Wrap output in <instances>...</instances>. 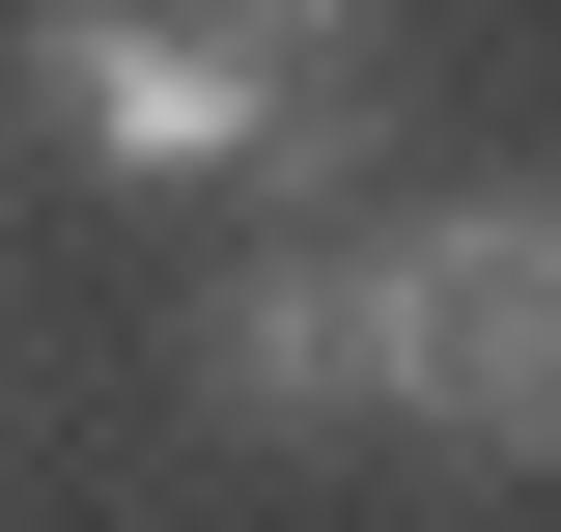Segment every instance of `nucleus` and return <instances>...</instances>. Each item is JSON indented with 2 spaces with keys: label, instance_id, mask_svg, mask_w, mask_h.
<instances>
[{
  "label": "nucleus",
  "instance_id": "nucleus-1",
  "mask_svg": "<svg viewBox=\"0 0 561 532\" xmlns=\"http://www.w3.org/2000/svg\"><path fill=\"white\" fill-rule=\"evenodd\" d=\"M28 84L84 113V169H337L365 140V84H280L253 28H169V0H57Z\"/></svg>",
  "mask_w": 561,
  "mask_h": 532
},
{
  "label": "nucleus",
  "instance_id": "nucleus-2",
  "mask_svg": "<svg viewBox=\"0 0 561 532\" xmlns=\"http://www.w3.org/2000/svg\"><path fill=\"white\" fill-rule=\"evenodd\" d=\"M393 393L478 420V449H561V197H449V224H393Z\"/></svg>",
  "mask_w": 561,
  "mask_h": 532
},
{
  "label": "nucleus",
  "instance_id": "nucleus-3",
  "mask_svg": "<svg viewBox=\"0 0 561 532\" xmlns=\"http://www.w3.org/2000/svg\"><path fill=\"white\" fill-rule=\"evenodd\" d=\"M197 365H225L253 420H337V393H393V224H337V253H253Z\"/></svg>",
  "mask_w": 561,
  "mask_h": 532
},
{
  "label": "nucleus",
  "instance_id": "nucleus-4",
  "mask_svg": "<svg viewBox=\"0 0 561 532\" xmlns=\"http://www.w3.org/2000/svg\"><path fill=\"white\" fill-rule=\"evenodd\" d=\"M225 28H253L280 84H365V0H225Z\"/></svg>",
  "mask_w": 561,
  "mask_h": 532
}]
</instances>
